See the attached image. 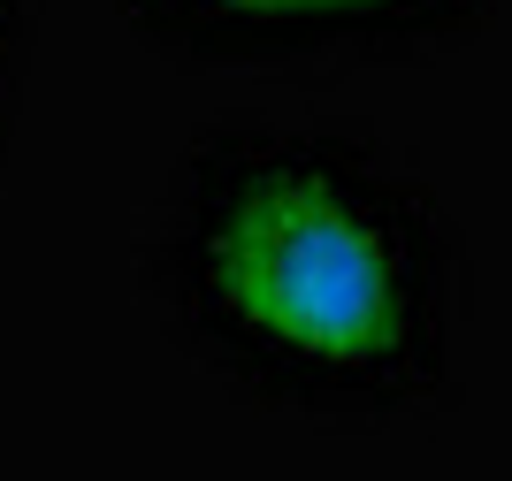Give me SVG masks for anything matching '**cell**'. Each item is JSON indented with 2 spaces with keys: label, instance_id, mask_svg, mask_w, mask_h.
I'll use <instances>...</instances> for the list:
<instances>
[{
  "label": "cell",
  "instance_id": "6da1fadb",
  "mask_svg": "<svg viewBox=\"0 0 512 481\" xmlns=\"http://www.w3.org/2000/svg\"><path fill=\"white\" fill-rule=\"evenodd\" d=\"M161 291L222 375L314 413H398L451 359V237L360 130L230 123L176 176Z\"/></svg>",
  "mask_w": 512,
  "mask_h": 481
},
{
  "label": "cell",
  "instance_id": "7a4b0ae2",
  "mask_svg": "<svg viewBox=\"0 0 512 481\" xmlns=\"http://www.w3.org/2000/svg\"><path fill=\"white\" fill-rule=\"evenodd\" d=\"M123 8L153 39L192 54H329L451 31L482 0H123Z\"/></svg>",
  "mask_w": 512,
  "mask_h": 481
},
{
  "label": "cell",
  "instance_id": "3957f363",
  "mask_svg": "<svg viewBox=\"0 0 512 481\" xmlns=\"http://www.w3.org/2000/svg\"><path fill=\"white\" fill-rule=\"evenodd\" d=\"M23 62V0H0V123H8V92H16Z\"/></svg>",
  "mask_w": 512,
  "mask_h": 481
}]
</instances>
